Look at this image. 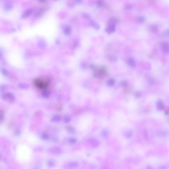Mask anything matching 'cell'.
I'll use <instances>...</instances> for the list:
<instances>
[{
	"instance_id": "obj_1",
	"label": "cell",
	"mask_w": 169,
	"mask_h": 169,
	"mask_svg": "<svg viewBox=\"0 0 169 169\" xmlns=\"http://www.w3.org/2000/svg\"><path fill=\"white\" fill-rule=\"evenodd\" d=\"M47 82L45 80H38L35 82V85H36L37 87L40 89H43L45 88L47 86Z\"/></svg>"
}]
</instances>
